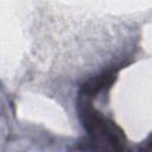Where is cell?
Returning <instances> with one entry per match:
<instances>
[{
  "label": "cell",
  "mask_w": 152,
  "mask_h": 152,
  "mask_svg": "<svg viewBox=\"0 0 152 152\" xmlns=\"http://www.w3.org/2000/svg\"><path fill=\"white\" fill-rule=\"evenodd\" d=\"M78 113L81 122L88 133L78 150H112L121 151L126 146L124 131L112 120L96 110L91 100L78 95Z\"/></svg>",
  "instance_id": "1"
},
{
  "label": "cell",
  "mask_w": 152,
  "mask_h": 152,
  "mask_svg": "<svg viewBox=\"0 0 152 152\" xmlns=\"http://www.w3.org/2000/svg\"><path fill=\"white\" fill-rule=\"evenodd\" d=\"M146 148L147 150H152V134L150 135V138L146 141Z\"/></svg>",
  "instance_id": "3"
},
{
  "label": "cell",
  "mask_w": 152,
  "mask_h": 152,
  "mask_svg": "<svg viewBox=\"0 0 152 152\" xmlns=\"http://www.w3.org/2000/svg\"><path fill=\"white\" fill-rule=\"evenodd\" d=\"M118 71H119V68H114V69L106 70L95 77L89 78L81 86L78 95L90 100L94 99L95 96H97V94H100L102 90L109 88L113 84V82L116 80Z\"/></svg>",
  "instance_id": "2"
}]
</instances>
